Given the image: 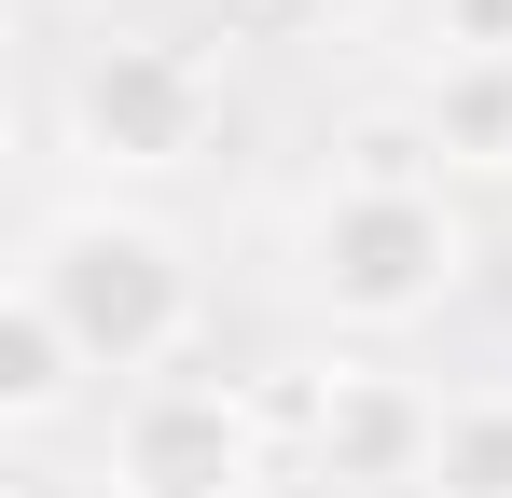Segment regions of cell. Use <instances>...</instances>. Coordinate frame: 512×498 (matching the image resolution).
I'll use <instances>...</instances> for the list:
<instances>
[{"mask_svg": "<svg viewBox=\"0 0 512 498\" xmlns=\"http://www.w3.org/2000/svg\"><path fill=\"white\" fill-rule=\"evenodd\" d=\"M56 319H70V346H84L111 388H153V374H180V346H194V319H208V277H194V249L153 222V208H125V194H84V208H56L42 236H28V263H14Z\"/></svg>", "mask_w": 512, "mask_h": 498, "instance_id": "7a4b0ae2", "label": "cell"}, {"mask_svg": "<svg viewBox=\"0 0 512 498\" xmlns=\"http://www.w3.org/2000/svg\"><path fill=\"white\" fill-rule=\"evenodd\" d=\"M56 125L97 180H180V166L222 139V70L167 42V28H97L70 83H56Z\"/></svg>", "mask_w": 512, "mask_h": 498, "instance_id": "3957f363", "label": "cell"}, {"mask_svg": "<svg viewBox=\"0 0 512 498\" xmlns=\"http://www.w3.org/2000/svg\"><path fill=\"white\" fill-rule=\"evenodd\" d=\"M429 498H512V388H443Z\"/></svg>", "mask_w": 512, "mask_h": 498, "instance_id": "ba28073f", "label": "cell"}, {"mask_svg": "<svg viewBox=\"0 0 512 498\" xmlns=\"http://www.w3.org/2000/svg\"><path fill=\"white\" fill-rule=\"evenodd\" d=\"M84 388H97V360L70 346V319L28 277H0V429H56Z\"/></svg>", "mask_w": 512, "mask_h": 498, "instance_id": "52a82bcc", "label": "cell"}, {"mask_svg": "<svg viewBox=\"0 0 512 498\" xmlns=\"http://www.w3.org/2000/svg\"><path fill=\"white\" fill-rule=\"evenodd\" d=\"M111 498H250L263 485V415L236 374H153L111 402Z\"/></svg>", "mask_w": 512, "mask_h": 498, "instance_id": "277c9868", "label": "cell"}, {"mask_svg": "<svg viewBox=\"0 0 512 498\" xmlns=\"http://www.w3.org/2000/svg\"><path fill=\"white\" fill-rule=\"evenodd\" d=\"M84 14H111V0H84Z\"/></svg>", "mask_w": 512, "mask_h": 498, "instance_id": "8fae6325", "label": "cell"}, {"mask_svg": "<svg viewBox=\"0 0 512 498\" xmlns=\"http://www.w3.org/2000/svg\"><path fill=\"white\" fill-rule=\"evenodd\" d=\"M429 56H512V0H416Z\"/></svg>", "mask_w": 512, "mask_h": 498, "instance_id": "9c48e42d", "label": "cell"}, {"mask_svg": "<svg viewBox=\"0 0 512 498\" xmlns=\"http://www.w3.org/2000/svg\"><path fill=\"white\" fill-rule=\"evenodd\" d=\"M291 291L333 332H416L471 291V208L443 180H360L333 166L291 222Z\"/></svg>", "mask_w": 512, "mask_h": 498, "instance_id": "6da1fadb", "label": "cell"}, {"mask_svg": "<svg viewBox=\"0 0 512 498\" xmlns=\"http://www.w3.org/2000/svg\"><path fill=\"white\" fill-rule=\"evenodd\" d=\"M429 443H443V402L388 360H319L305 374V471L346 498H429Z\"/></svg>", "mask_w": 512, "mask_h": 498, "instance_id": "5b68a950", "label": "cell"}, {"mask_svg": "<svg viewBox=\"0 0 512 498\" xmlns=\"http://www.w3.org/2000/svg\"><path fill=\"white\" fill-rule=\"evenodd\" d=\"M416 139L443 180H512V56H429Z\"/></svg>", "mask_w": 512, "mask_h": 498, "instance_id": "8992f818", "label": "cell"}, {"mask_svg": "<svg viewBox=\"0 0 512 498\" xmlns=\"http://www.w3.org/2000/svg\"><path fill=\"white\" fill-rule=\"evenodd\" d=\"M222 14H291V0H222Z\"/></svg>", "mask_w": 512, "mask_h": 498, "instance_id": "30bf717a", "label": "cell"}]
</instances>
